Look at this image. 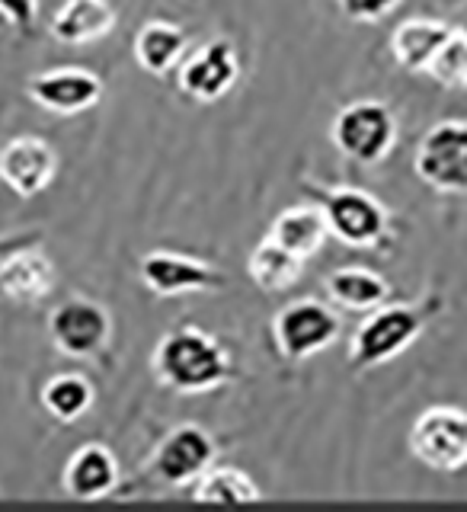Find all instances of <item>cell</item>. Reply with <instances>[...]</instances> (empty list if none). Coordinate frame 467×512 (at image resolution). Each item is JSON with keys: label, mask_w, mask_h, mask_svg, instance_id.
<instances>
[{"label": "cell", "mask_w": 467, "mask_h": 512, "mask_svg": "<svg viewBox=\"0 0 467 512\" xmlns=\"http://www.w3.org/2000/svg\"><path fill=\"white\" fill-rule=\"evenodd\" d=\"M455 36V26H448L432 16H410V20L397 23L391 32V55L404 71L426 74L429 64L436 61L442 45Z\"/></svg>", "instance_id": "obj_16"}, {"label": "cell", "mask_w": 467, "mask_h": 512, "mask_svg": "<svg viewBox=\"0 0 467 512\" xmlns=\"http://www.w3.org/2000/svg\"><path fill=\"white\" fill-rule=\"evenodd\" d=\"M0 10H4V20L16 32H23V36H32V32H36L39 0H0Z\"/></svg>", "instance_id": "obj_26"}, {"label": "cell", "mask_w": 467, "mask_h": 512, "mask_svg": "<svg viewBox=\"0 0 467 512\" xmlns=\"http://www.w3.org/2000/svg\"><path fill=\"white\" fill-rule=\"evenodd\" d=\"M336 308V304H333ZM330 304L317 298H298L272 317V346L285 362H304L330 349L343 333V320Z\"/></svg>", "instance_id": "obj_5"}, {"label": "cell", "mask_w": 467, "mask_h": 512, "mask_svg": "<svg viewBox=\"0 0 467 512\" xmlns=\"http://www.w3.org/2000/svg\"><path fill=\"white\" fill-rule=\"evenodd\" d=\"M445 90H467V32L455 29V36L442 45V52L426 71Z\"/></svg>", "instance_id": "obj_24"}, {"label": "cell", "mask_w": 467, "mask_h": 512, "mask_svg": "<svg viewBox=\"0 0 467 512\" xmlns=\"http://www.w3.org/2000/svg\"><path fill=\"white\" fill-rule=\"evenodd\" d=\"M119 13L109 0H64L52 16V36L61 45H90L112 36Z\"/></svg>", "instance_id": "obj_17"}, {"label": "cell", "mask_w": 467, "mask_h": 512, "mask_svg": "<svg viewBox=\"0 0 467 512\" xmlns=\"http://www.w3.org/2000/svg\"><path fill=\"white\" fill-rule=\"evenodd\" d=\"M256 480L240 468H208L196 484H192V500L212 506H247L260 500Z\"/></svg>", "instance_id": "obj_22"}, {"label": "cell", "mask_w": 467, "mask_h": 512, "mask_svg": "<svg viewBox=\"0 0 467 512\" xmlns=\"http://www.w3.org/2000/svg\"><path fill=\"white\" fill-rule=\"evenodd\" d=\"M103 80L87 68H52L26 80V96L55 116H77L103 100Z\"/></svg>", "instance_id": "obj_12"}, {"label": "cell", "mask_w": 467, "mask_h": 512, "mask_svg": "<svg viewBox=\"0 0 467 512\" xmlns=\"http://www.w3.org/2000/svg\"><path fill=\"white\" fill-rule=\"evenodd\" d=\"M189 36L183 26L167 20H148L135 36V61L154 77L170 74L186 58Z\"/></svg>", "instance_id": "obj_19"}, {"label": "cell", "mask_w": 467, "mask_h": 512, "mask_svg": "<svg viewBox=\"0 0 467 512\" xmlns=\"http://www.w3.org/2000/svg\"><path fill=\"white\" fill-rule=\"evenodd\" d=\"M413 170L436 192H467V122L445 119L432 125L416 148Z\"/></svg>", "instance_id": "obj_9"}, {"label": "cell", "mask_w": 467, "mask_h": 512, "mask_svg": "<svg viewBox=\"0 0 467 512\" xmlns=\"http://www.w3.org/2000/svg\"><path fill=\"white\" fill-rule=\"evenodd\" d=\"M330 141L346 160H356L362 167H375L394 151L397 144V119L391 106L378 100L346 103L333 116Z\"/></svg>", "instance_id": "obj_4"}, {"label": "cell", "mask_w": 467, "mask_h": 512, "mask_svg": "<svg viewBox=\"0 0 467 512\" xmlns=\"http://www.w3.org/2000/svg\"><path fill=\"white\" fill-rule=\"evenodd\" d=\"M48 336L61 356L93 362L103 356L112 340V317L106 304L87 295H71L48 314Z\"/></svg>", "instance_id": "obj_6"}, {"label": "cell", "mask_w": 467, "mask_h": 512, "mask_svg": "<svg viewBox=\"0 0 467 512\" xmlns=\"http://www.w3.org/2000/svg\"><path fill=\"white\" fill-rule=\"evenodd\" d=\"M218 458V442L208 429L196 423L173 426L164 439L157 442L154 455L148 461V471L157 484L164 487H189L196 480L215 468Z\"/></svg>", "instance_id": "obj_8"}, {"label": "cell", "mask_w": 467, "mask_h": 512, "mask_svg": "<svg viewBox=\"0 0 467 512\" xmlns=\"http://www.w3.org/2000/svg\"><path fill=\"white\" fill-rule=\"evenodd\" d=\"M141 282L148 292L160 298L192 295V292H218L228 285V276L208 260L173 250H151L141 256Z\"/></svg>", "instance_id": "obj_10"}, {"label": "cell", "mask_w": 467, "mask_h": 512, "mask_svg": "<svg viewBox=\"0 0 467 512\" xmlns=\"http://www.w3.org/2000/svg\"><path fill=\"white\" fill-rule=\"evenodd\" d=\"M240 80V58L231 39H212L186 55L176 71V87L192 103H218Z\"/></svg>", "instance_id": "obj_11"}, {"label": "cell", "mask_w": 467, "mask_h": 512, "mask_svg": "<svg viewBox=\"0 0 467 512\" xmlns=\"http://www.w3.org/2000/svg\"><path fill=\"white\" fill-rule=\"evenodd\" d=\"M461 29H464V32H467V20H464V23H461Z\"/></svg>", "instance_id": "obj_27"}, {"label": "cell", "mask_w": 467, "mask_h": 512, "mask_svg": "<svg viewBox=\"0 0 467 512\" xmlns=\"http://www.w3.org/2000/svg\"><path fill=\"white\" fill-rule=\"evenodd\" d=\"M119 461L112 455V448L103 442H87L80 445L77 452L64 464L61 484L68 490L74 500H103L112 490L119 487Z\"/></svg>", "instance_id": "obj_15"}, {"label": "cell", "mask_w": 467, "mask_h": 512, "mask_svg": "<svg viewBox=\"0 0 467 512\" xmlns=\"http://www.w3.org/2000/svg\"><path fill=\"white\" fill-rule=\"evenodd\" d=\"M324 292L327 298L343 311H375L381 304H388L391 298V282L375 269L365 266H343L333 269L324 279Z\"/></svg>", "instance_id": "obj_18"}, {"label": "cell", "mask_w": 467, "mask_h": 512, "mask_svg": "<svg viewBox=\"0 0 467 512\" xmlns=\"http://www.w3.org/2000/svg\"><path fill=\"white\" fill-rule=\"evenodd\" d=\"M301 189L320 205L330 234L346 247L384 250L394 237V218L378 196L356 186H320L311 176H301Z\"/></svg>", "instance_id": "obj_3"}, {"label": "cell", "mask_w": 467, "mask_h": 512, "mask_svg": "<svg viewBox=\"0 0 467 512\" xmlns=\"http://www.w3.org/2000/svg\"><path fill=\"white\" fill-rule=\"evenodd\" d=\"M151 368L157 381L176 394L218 391L237 378L234 352L202 327H173L154 346Z\"/></svg>", "instance_id": "obj_1"}, {"label": "cell", "mask_w": 467, "mask_h": 512, "mask_svg": "<svg viewBox=\"0 0 467 512\" xmlns=\"http://www.w3.org/2000/svg\"><path fill=\"white\" fill-rule=\"evenodd\" d=\"M442 311V292H426L420 301L381 304V308L368 311V317L349 340V368L352 372H372V368H381L397 356H404Z\"/></svg>", "instance_id": "obj_2"}, {"label": "cell", "mask_w": 467, "mask_h": 512, "mask_svg": "<svg viewBox=\"0 0 467 512\" xmlns=\"http://www.w3.org/2000/svg\"><path fill=\"white\" fill-rule=\"evenodd\" d=\"M0 173H4V183L16 196L32 199L52 186L58 173V151L39 135H16L4 144Z\"/></svg>", "instance_id": "obj_14"}, {"label": "cell", "mask_w": 467, "mask_h": 512, "mask_svg": "<svg viewBox=\"0 0 467 512\" xmlns=\"http://www.w3.org/2000/svg\"><path fill=\"white\" fill-rule=\"evenodd\" d=\"M93 400H96L93 384L77 372H61L55 378H48L42 388V407L52 413L58 423L84 420L93 407Z\"/></svg>", "instance_id": "obj_23"}, {"label": "cell", "mask_w": 467, "mask_h": 512, "mask_svg": "<svg viewBox=\"0 0 467 512\" xmlns=\"http://www.w3.org/2000/svg\"><path fill=\"white\" fill-rule=\"evenodd\" d=\"M55 279H58L55 263L42 250L39 237L23 240L20 247H7L4 263H0V288H4V295L13 304L32 308V304L45 301L52 295Z\"/></svg>", "instance_id": "obj_13"}, {"label": "cell", "mask_w": 467, "mask_h": 512, "mask_svg": "<svg viewBox=\"0 0 467 512\" xmlns=\"http://www.w3.org/2000/svg\"><path fill=\"white\" fill-rule=\"evenodd\" d=\"M410 452L432 471L455 474L467 468V410L426 407L410 426Z\"/></svg>", "instance_id": "obj_7"}, {"label": "cell", "mask_w": 467, "mask_h": 512, "mask_svg": "<svg viewBox=\"0 0 467 512\" xmlns=\"http://www.w3.org/2000/svg\"><path fill=\"white\" fill-rule=\"evenodd\" d=\"M336 7L356 23H378L400 7V0H336Z\"/></svg>", "instance_id": "obj_25"}, {"label": "cell", "mask_w": 467, "mask_h": 512, "mask_svg": "<svg viewBox=\"0 0 467 512\" xmlns=\"http://www.w3.org/2000/svg\"><path fill=\"white\" fill-rule=\"evenodd\" d=\"M269 237L279 240V244L288 247L292 253L304 256V260H311V256L320 253V247L327 244L330 224H327V218H324V212H320L317 202L292 205V208H285L276 221H272Z\"/></svg>", "instance_id": "obj_20"}, {"label": "cell", "mask_w": 467, "mask_h": 512, "mask_svg": "<svg viewBox=\"0 0 467 512\" xmlns=\"http://www.w3.org/2000/svg\"><path fill=\"white\" fill-rule=\"evenodd\" d=\"M304 272V256L282 247L279 240H260L247 256V276L263 288V292H285L292 288Z\"/></svg>", "instance_id": "obj_21"}]
</instances>
